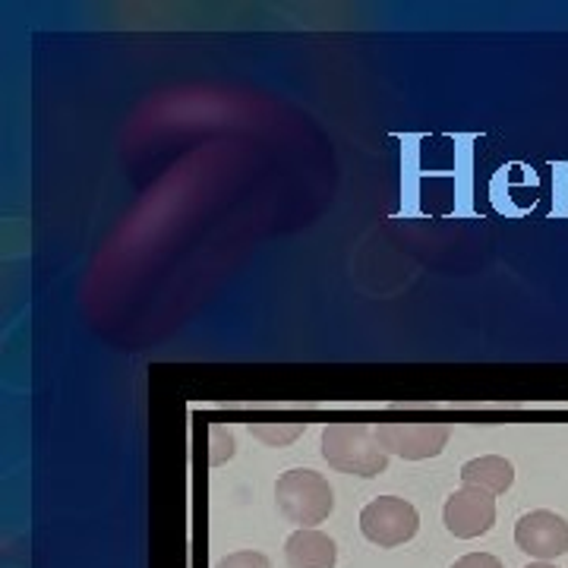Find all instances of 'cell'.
<instances>
[{"mask_svg": "<svg viewBox=\"0 0 568 568\" xmlns=\"http://www.w3.org/2000/svg\"><path fill=\"white\" fill-rule=\"evenodd\" d=\"M528 568H556V566H549V562H530Z\"/></svg>", "mask_w": 568, "mask_h": 568, "instance_id": "cell-13", "label": "cell"}, {"mask_svg": "<svg viewBox=\"0 0 568 568\" xmlns=\"http://www.w3.org/2000/svg\"><path fill=\"white\" fill-rule=\"evenodd\" d=\"M323 458L342 474L373 480L388 467V452L376 436V426L361 420H338L323 429Z\"/></svg>", "mask_w": 568, "mask_h": 568, "instance_id": "cell-1", "label": "cell"}, {"mask_svg": "<svg viewBox=\"0 0 568 568\" xmlns=\"http://www.w3.org/2000/svg\"><path fill=\"white\" fill-rule=\"evenodd\" d=\"M515 544L521 552H528L540 562L559 559L568 552V521L556 511H547V508L528 511L515 525Z\"/></svg>", "mask_w": 568, "mask_h": 568, "instance_id": "cell-6", "label": "cell"}, {"mask_svg": "<svg viewBox=\"0 0 568 568\" xmlns=\"http://www.w3.org/2000/svg\"><path fill=\"white\" fill-rule=\"evenodd\" d=\"M443 521H446L448 534H455L458 540L484 537L496 525V499L487 489L462 487L448 496L446 508H443Z\"/></svg>", "mask_w": 568, "mask_h": 568, "instance_id": "cell-5", "label": "cell"}, {"mask_svg": "<svg viewBox=\"0 0 568 568\" xmlns=\"http://www.w3.org/2000/svg\"><path fill=\"white\" fill-rule=\"evenodd\" d=\"M376 436L388 455H398L405 462H424L443 455L452 426L443 420H386L376 424Z\"/></svg>", "mask_w": 568, "mask_h": 568, "instance_id": "cell-3", "label": "cell"}, {"mask_svg": "<svg viewBox=\"0 0 568 568\" xmlns=\"http://www.w3.org/2000/svg\"><path fill=\"white\" fill-rule=\"evenodd\" d=\"M420 528V515L407 499L398 496H379L361 511V530L369 544L392 549L407 544Z\"/></svg>", "mask_w": 568, "mask_h": 568, "instance_id": "cell-4", "label": "cell"}, {"mask_svg": "<svg viewBox=\"0 0 568 568\" xmlns=\"http://www.w3.org/2000/svg\"><path fill=\"white\" fill-rule=\"evenodd\" d=\"M215 568H272V562L265 559L263 552H253V549H246V552H234V556H227L222 559Z\"/></svg>", "mask_w": 568, "mask_h": 568, "instance_id": "cell-11", "label": "cell"}, {"mask_svg": "<svg viewBox=\"0 0 568 568\" xmlns=\"http://www.w3.org/2000/svg\"><path fill=\"white\" fill-rule=\"evenodd\" d=\"M462 480H465V487L487 489L493 496H499L515 484V467L503 455H484V458H474L462 467Z\"/></svg>", "mask_w": 568, "mask_h": 568, "instance_id": "cell-8", "label": "cell"}, {"mask_svg": "<svg viewBox=\"0 0 568 568\" xmlns=\"http://www.w3.org/2000/svg\"><path fill=\"white\" fill-rule=\"evenodd\" d=\"M452 568H506L493 552H467Z\"/></svg>", "mask_w": 568, "mask_h": 568, "instance_id": "cell-12", "label": "cell"}, {"mask_svg": "<svg viewBox=\"0 0 568 568\" xmlns=\"http://www.w3.org/2000/svg\"><path fill=\"white\" fill-rule=\"evenodd\" d=\"M284 559H287V568H335L338 547L323 530L301 528L287 537Z\"/></svg>", "mask_w": 568, "mask_h": 568, "instance_id": "cell-7", "label": "cell"}, {"mask_svg": "<svg viewBox=\"0 0 568 568\" xmlns=\"http://www.w3.org/2000/svg\"><path fill=\"white\" fill-rule=\"evenodd\" d=\"M275 503H278V511L291 525L313 528V525H323L325 518L332 515L335 493H332L323 474H316L310 467H294V470H284L278 477Z\"/></svg>", "mask_w": 568, "mask_h": 568, "instance_id": "cell-2", "label": "cell"}, {"mask_svg": "<svg viewBox=\"0 0 568 568\" xmlns=\"http://www.w3.org/2000/svg\"><path fill=\"white\" fill-rule=\"evenodd\" d=\"M209 446H212V465H222L234 455V436L222 426H212V443Z\"/></svg>", "mask_w": 568, "mask_h": 568, "instance_id": "cell-10", "label": "cell"}, {"mask_svg": "<svg viewBox=\"0 0 568 568\" xmlns=\"http://www.w3.org/2000/svg\"><path fill=\"white\" fill-rule=\"evenodd\" d=\"M250 436H256L265 446H291L306 429L304 420H253Z\"/></svg>", "mask_w": 568, "mask_h": 568, "instance_id": "cell-9", "label": "cell"}]
</instances>
